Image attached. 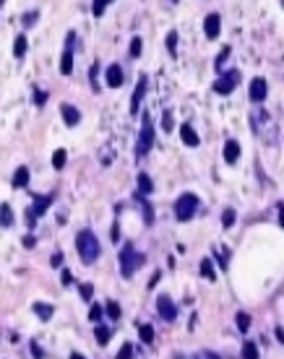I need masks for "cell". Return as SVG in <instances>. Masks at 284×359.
<instances>
[{
    "mask_svg": "<svg viewBox=\"0 0 284 359\" xmlns=\"http://www.w3.org/2000/svg\"><path fill=\"white\" fill-rule=\"evenodd\" d=\"M112 242H115V245L120 242V224H117V222H115V227H112Z\"/></svg>",
    "mask_w": 284,
    "mask_h": 359,
    "instance_id": "ab89813d",
    "label": "cell"
},
{
    "mask_svg": "<svg viewBox=\"0 0 284 359\" xmlns=\"http://www.w3.org/2000/svg\"><path fill=\"white\" fill-rule=\"evenodd\" d=\"M91 294H94V287H91V284H81V297L91 299Z\"/></svg>",
    "mask_w": 284,
    "mask_h": 359,
    "instance_id": "f35d334b",
    "label": "cell"
},
{
    "mask_svg": "<svg viewBox=\"0 0 284 359\" xmlns=\"http://www.w3.org/2000/svg\"><path fill=\"white\" fill-rule=\"evenodd\" d=\"M66 156H68L66 149H58V151L52 154V167L55 169H63V167H66Z\"/></svg>",
    "mask_w": 284,
    "mask_h": 359,
    "instance_id": "484cf974",
    "label": "cell"
},
{
    "mask_svg": "<svg viewBox=\"0 0 284 359\" xmlns=\"http://www.w3.org/2000/svg\"><path fill=\"white\" fill-rule=\"evenodd\" d=\"M71 359H84V357H81V354H71Z\"/></svg>",
    "mask_w": 284,
    "mask_h": 359,
    "instance_id": "816d5d0a",
    "label": "cell"
},
{
    "mask_svg": "<svg viewBox=\"0 0 284 359\" xmlns=\"http://www.w3.org/2000/svg\"><path fill=\"white\" fill-rule=\"evenodd\" d=\"M123 81H125L123 68L117 65V63H112V65L107 68V86H109V89H117V86H123Z\"/></svg>",
    "mask_w": 284,
    "mask_h": 359,
    "instance_id": "8fae6325",
    "label": "cell"
},
{
    "mask_svg": "<svg viewBox=\"0 0 284 359\" xmlns=\"http://www.w3.org/2000/svg\"><path fill=\"white\" fill-rule=\"evenodd\" d=\"M76 250L86 265H91L99 258V242H97V234L91 229H81L76 234Z\"/></svg>",
    "mask_w": 284,
    "mask_h": 359,
    "instance_id": "6da1fadb",
    "label": "cell"
},
{
    "mask_svg": "<svg viewBox=\"0 0 284 359\" xmlns=\"http://www.w3.org/2000/svg\"><path fill=\"white\" fill-rule=\"evenodd\" d=\"M97 73H99V65L94 63V65H91V86L97 89Z\"/></svg>",
    "mask_w": 284,
    "mask_h": 359,
    "instance_id": "b9f144b4",
    "label": "cell"
},
{
    "mask_svg": "<svg viewBox=\"0 0 284 359\" xmlns=\"http://www.w3.org/2000/svg\"><path fill=\"white\" fill-rule=\"evenodd\" d=\"M237 159H240V143H237L235 138H230V141L224 143V162L227 164H235Z\"/></svg>",
    "mask_w": 284,
    "mask_h": 359,
    "instance_id": "9a60e30c",
    "label": "cell"
},
{
    "mask_svg": "<svg viewBox=\"0 0 284 359\" xmlns=\"http://www.w3.org/2000/svg\"><path fill=\"white\" fill-rule=\"evenodd\" d=\"M198 211V196L193 193H182V196L175 200V216L178 222H190Z\"/></svg>",
    "mask_w": 284,
    "mask_h": 359,
    "instance_id": "277c9868",
    "label": "cell"
},
{
    "mask_svg": "<svg viewBox=\"0 0 284 359\" xmlns=\"http://www.w3.org/2000/svg\"><path fill=\"white\" fill-rule=\"evenodd\" d=\"M172 3H178V0H172Z\"/></svg>",
    "mask_w": 284,
    "mask_h": 359,
    "instance_id": "db71d44e",
    "label": "cell"
},
{
    "mask_svg": "<svg viewBox=\"0 0 284 359\" xmlns=\"http://www.w3.org/2000/svg\"><path fill=\"white\" fill-rule=\"evenodd\" d=\"M3 3H5V0H0V5H3Z\"/></svg>",
    "mask_w": 284,
    "mask_h": 359,
    "instance_id": "f5cc1de1",
    "label": "cell"
},
{
    "mask_svg": "<svg viewBox=\"0 0 284 359\" xmlns=\"http://www.w3.org/2000/svg\"><path fill=\"white\" fill-rule=\"evenodd\" d=\"M172 125H175V123H172V112H164V117H162V128H164V133H170V131H172Z\"/></svg>",
    "mask_w": 284,
    "mask_h": 359,
    "instance_id": "8d00e7d4",
    "label": "cell"
},
{
    "mask_svg": "<svg viewBox=\"0 0 284 359\" xmlns=\"http://www.w3.org/2000/svg\"><path fill=\"white\" fill-rule=\"evenodd\" d=\"M60 279H63V284H66V287H71V284H73V276H71V271H63V276H60Z\"/></svg>",
    "mask_w": 284,
    "mask_h": 359,
    "instance_id": "7bdbcfd3",
    "label": "cell"
},
{
    "mask_svg": "<svg viewBox=\"0 0 284 359\" xmlns=\"http://www.w3.org/2000/svg\"><path fill=\"white\" fill-rule=\"evenodd\" d=\"M141 50H143V42L139 39V36H136V39L131 42V58H139V55H141Z\"/></svg>",
    "mask_w": 284,
    "mask_h": 359,
    "instance_id": "1f68e13d",
    "label": "cell"
},
{
    "mask_svg": "<svg viewBox=\"0 0 284 359\" xmlns=\"http://www.w3.org/2000/svg\"><path fill=\"white\" fill-rule=\"evenodd\" d=\"M157 312L164 320H175L178 318V307H175V302H172L167 294H162V297L157 299Z\"/></svg>",
    "mask_w": 284,
    "mask_h": 359,
    "instance_id": "8992f818",
    "label": "cell"
},
{
    "mask_svg": "<svg viewBox=\"0 0 284 359\" xmlns=\"http://www.w3.org/2000/svg\"><path fill=\"white\" fill-rule=\"evenodd\" d=\"M196 359H222V357H216L212 352H201V354H196Z\"/></svg>",
    "mask_w": 284,
    "mask_h": 359,
    "instance_id": "ee69618b",
    "label": "cell"
},
{
    "mask_svg": "<svg viewBox=\"0 0 284 359\" xmlns=\"http://www.w3.org/2000/svg\"><path fill=\"white\" fill-rule=\"evenodd\" d=\"M133 357V344H123V349L117 352V359H131Z\"/></svg>",
    "mask_w": 284,
    "mask_h": 359,
    "instance_id": "e575fe53",
    "label": "cell"
},
{
    "mask_svg": "<svg viewBox=\"0 0 284 359\" xmlns=\"http://www.w3.org/2000/svg\"><path fill=\"white\" fill-rule=\"evenodd\" d=\"M180 138H182V143H185V146H190V149L201 143V138H198V133L193 131V125H190V123L180 125Z\"/></svg>",
    "mask_w": 284,
    "mask_h": 359,
    "instance_id": "7c38bea8",
    "label": "cell"
},
{
    "mask_svg": "<svg viewBox=\"0 0 284 359\" xmlns=\"http://www.w3.org/2000/svg\"><path fill=\"white\" fill-rule=\"evenodd\" d=\"M235 323H237V328H240V330H243V333H245V330H248V328H250V315H248V312H237V318H235Z\"/></svg>",
    "mask_w": 284,
    "mask_h": 359,
    "instance_id": "83f0119b",
    "label": "cell"
},
{
    "mask_svg": "<svg viewBox=\"0 0 284 359\" xmlns=\"http://www.w3.org/2000/svg\"><path fill=\"white\" fill-rule=\"evenodd\" d=\"M219 29H222V16H219V13H209L204 18V32H206V36H209V39H216Z\"/></svg>",
    "mask_w": 284,
    "mask_h": 359,
    "instance_id": "ba28073f",
    "label": "cell"
},
{
    "mask_svg": "<svg viewBox=\"0 0 284 359\" xmlns=\"http://www.w3.org/2000/svg\"><path fill=\"white\" fill-rule=\"evenodd\" d=\"M214 255L219 258V265H222V268H227V258H230V253H227L224 247H216V250H214Z\"/></svg>",
    "mask_w": 284,
    "mask_h": 359,
    "instance_id": "836d02e7",
    "label": "cell"
},
{
    "mask_svg": "<svg viewBox=\"0 0 284 359\" xmlns=\"http://www.w3.org/2000/svg\"><path fill=\"white\" fill-rule=\"evenodd\" d=\"M105 312H107V315L112 318V320H117V318L123 315V310H120V305H117V302H112V299H109L107 305H105Z\"/></svg>",
    "mask_w": 284,
    "mask_h": 359,
    "instance_id": "4316f807",
    "label": "cell"
},
{
    "mask_svg": "<svg viewBox=\"0 0 284 359\" xmlns=\"http://www.w3.org/2000/svg\"><path fill=\"white\" fill-rule=\"evenodd\" d=\"M94 333H97V341H99V346H107V344H109V336H112V333H109V328H105V326H99V323H97Z\"/></svg>",
    "mask_w": 284,
    "mask_h": 359,
    "instance_id": "44dd1931",
    "label": "cell"
},
{
    "mask_svg": "<svg viewBox=\"0 0 284 359\" xmlns=\"http://www.w3.org/2000/svg\"><path fill=\"white\" fill-rule=\"evenodd\" d=\"M237 84H240V73H237V70H227V73H222V76L216 78L214 91H216V94H222V97H227V94H232V91H235Z\"/></svg>",
    "mask_w": 284,
    "mask_h": 359,
    "instance_id": "5b68a950",
    "label": "cell"
},
{
    "mask_svg": "<svg viewBox=\"0 0 284 359\" xmlns=\"http://www.w3.org/2000/svg\"><path fill=\"white\" fill-rule=\"evenodd\" d=\"M52 200H55V196H34V206H32L29 211H32V214H34L36 219H39V216L44 214V211H47V208L52 206Z\"/></svg>",
    "mask_w": 284,
    "mask_h": 359,
    "instance_id": "5bb4252c",
    "label": "cell"
},
{
    "mask_svg": "<svg viewBox=\"0 0 284 359\" xmlns=\"http://www.w3.org/2000/svg\"><path fill=\"white\" fill-rule=\"evenodd\" d=\"M36 21H39V11H26L24 16H21V24L29 29V26H34Z\"/></svg>",
    "mask_w": 284,
    "mask_h": 359,
    "instance_id": "f1b7e54d",
    "label": "cell"
},
{
    "mask_svg": "<svg viewBox=\"0 0 284 359\" xmlns=\"http://www.w3.org/2000/svg\"><path fill=\"white\" fill-rule=\"evenodd\" d=\"M146 86H149V81H146V76H141L136 89H133V97H131V115H139V107L146 97Z\"/></svg>",
    "mask_w": 284,
    "mask_h": 359,
    "instance_id": "52a82bcc",
    "label": "cell"
},
{
    "mask_svg": "<svg viewBox=\"0 0 284 359\" xmlns=\"http://www.w3.org/2000/svg\"><path fill=\"white\" fill-rule=\"evenodd\" d=\"M248 94H250V102H263V99H266V94H269L266 81H263V78H253Z\"/></svg>",
    "mask_w": 284,
    "mask_h": 359,
    "instance_id": "30bf717a",
    "label": "cell"
},
{
    "mask_svg": "<svg viewBox=\"0 0 284 359\" xmlns=\"http://www.w3.org/2000/svg\"><path fill=\"white\" fill-rule=\"evenodd\" d=\"M154 190V182H151V177L146 172H141L139 174V196H149V193Z\"/></svg>",
    "mask_w": 284,
    "mask_h": 359,
    "instance_id": "d6986e66",
    "label": "cell"
},
{
    "mask_svg": "<svg viewBox=\"0 0 284 359\" xmlns=\"http://www.w3.org/2000/svg\"><path fill=\"white\" fill-rule=\"evenodd\" d=\"M154 138H157V133H154V123L149 115H143L141 120V133H139V143H136V156H146L151 151L154 146Z\"/></svg>",
    "mask_w": 284,
    "mask_h": 359,
    "instance_id": "3957f363",
    "label": "cell"
},
{
    "mask_svg": "<svg viewBox=\"0 0 284 359\" xmlns=\"http://www.w3.org/2000/svg\"><path fill=\"white\" fill-rule=\"evenodd\" d=\"M50 263H52V265H60V263H63V253H52Z\"/></svg>",
    "mask_w": 284,
    "mask_h": 359,
    "instance_id": "f6af8a7d",
    "label": "cell"
},
{
    "mask_svg": "<svg viewBox=\"0 0 284 359\" xmlns=\"http://www.w3.org/2000/svg\"><path fill=\"white\" fill-rule=\"evenodd\" d=\"M109 3H112V0H94V3H91V13H94V16L99 18V16L105 13V8H107Z\"/></svg>",
    "mask_w": 284,
    "mask_h": 359,
    "instance_id": "f546056e",
    "label": "cell"
},
{
    "mask_svg": "<svg viewBox=\"0 0 284 359\" xmlns=\"http://www.w3.org/2000/svg\"><path fill=\"white\" fill-rule=\"evenodd\" d=\"M36 104H44V102H47V94H44V91H36Z\"/></svg>",
    "mask_w": 284,
    "mask_h": 359,
    "instance_id": "bcb514c9",
    "label": "cell"
},
{
    "mask_svg": "<svg viewBox=\"0 0 284 359\" xmlns=\"http://www.w3.org/2000/svg\"><path fill=\"white\" fill-rule=\"evenodd\" d=\"M71 70H73V32L68 34L66 52H63V60H60V73L63 76H71Z\"/></svg>",
    "mask_w": 284,
    "mask_h": 359,
    "instance_id": "9c48e42d",
    "label": "cell"
},
{
    "mask_svg": "<svg viewBox=\"0 0 284 359\" xmlns=\"http://www.w3.org/2000/svg\"><path fill=\"white\" fill-rule=\"evenodd\" d=\"M34 245H36V239H34L32 234H26V237H24V247H26V250H32Z\"/></svg>",
    "mask_w": 284,
    "mask_h": 359,
    "instance_id": "60d3db41",
    "label": "cell"
},
{
    "mask_svg": "<svg viewBox=\"0 0 284 359\" xmlns=\"http://www.w3.org/2000/svg\"><path fill=\"white\" fill-rule=\"evenodd\" d=\"M279 224L284 227V206H279Z\"/></svg>",
    "mask_w": 284,
    "mask_h": 359,
    "instance_id": "f907efd6",
    "label": "cell"
},
{
    "mask_svg": "<svg viewBox=\"0 0 284 359\" xmlns=\"http://www.w3.org/2000/svg\"><path fill=\"white\" fill-rule=\"evenodd\" d=\"M274 333H277V338H279V341L284 344V328H277V330H274Z\"/></svg>",
    "mask_w": 284,
    "mask_h": 359,
    "instance_id": "681fc988",
    "label": "cell"
},
{
    "mask_svg": "<svg viewBox=\"0 0 284 359\" xmlns=\"http://www.w3.org/2000/svg\"><path fill=\"white\" fill-rule=\"evenodd\" d=\"M32 310H34V312H36V315H39L42 320H50V318H52V312H55V307H52V305H47V302H34Z\"/></svg>",
    "mask_w": 284,
    "mask_h": 359,
    "instance_id": "2e32d148",
    "label": "cell"
},
{
    "mask_svg": "<svg viewBox=\"0 0 284 359\" xmlns=\"http://www.w3.org/2000/svg\"><path fill=\"white\" fill-rule=\"evenodd\" d=\"M11 182H13V188H26V185H29V169H26V167H18Z\"/></svg>",
    "mask_w": 284,
    "mask_h": 359,
    "instance_id": "e0dca14e",
    "label": "cell"
},
{
    "mask_svg": "<svg viewBox=\"0 0 284 359\" xmlns=\"http://www.w3.org/2000/svg\"><path fill=\"white\" fill-rule=\"evenodd\" d=\"M60 115H63V123H66L68 128H73V125H78L81 123V112L73 104H63L60 107Z\"/></svg>",
    "mask_w": 284,
    "mask_h": 359,
    "instance_id": "4fadbf2b",
    "label": "cell"
},
{
    "mask_svg": "<svg viewBox=\"0 0 284 359\" xmlns=\"http://www.w3.org/2000/svg\"><path fill=\"white\" fill-rule=\"evenodd\" d=\"M227 58H230V44H224V47H222V52L216 55V68H222V63H224Z\"/></svg>",
    "mask_w": 284,
    "mask_h": 359,
    "instance_id": "d590c367",
    "label": "cell"
},
{
    "mask_svg": "<svg viewBox=\"0 0 284 359\" xmlns=\"http://www.w3.org/2000/svg\"><path fill=\"white\" fill-rule=\"evenodd\" d=\"M243 359H258V346H255L253 341L243 344Z\"/></svg>",
    "mask_w": 284,
    "mask_h": 359,
    "instance_id": "cb8c5ba5",
    "label": "cell"
},
{
    "mask_svg": "<svg viewBox=\"0 0 284 359\" xmlns=\"http://www.w3.org/2000/svg\"><path fill=\"white\" fill-rule=\"evenodd\" d=\"M102 312H105L102 307H99V305H94V307H91V310H89V318H91V320H94V323H99V318H102Z\"/></svg>",
    "mask_w": 284,
    "mask_h": 359,
    "instance_id": "74e56055",
    "label": "cell"
},
{
    "mask_svg": "<svg viewBox=\"0 0 284 359\" xmlns=\"http://www.w3.org/2000/svg\"><path fill=\"white\" fill-rule=\"evenodd\" d=\"M24 55H26V36H24V34H18V36H16V42H13V58L21 60Z\"/></svg>",
    "mask_w": 284,
    "mask_h": 359,
    "instance_id": "ffe728a7",
    "label": "cell"
},
{
    "mask_svg": "<svg viewBox=\"0 0 284 359\" xmlns=\"http://www.w3.org/2000/svg\"><path fill=\"white\" fill-rule=\"evenodd\" d=\"M143 261H146L143 253H139L131 242H125V245L120 247V273L125 276V279H131V276L143 265Z\"/></svg>",
    "mask_w": 284,
    "mask_h": 359,
    "instance_id": "7a4b0ae2",
    "label": "cell"
},
{
    "mask_svg": "<svg viewBox=\"0 0 284 359\" xmlns=\"http://www.w3.org/2000/svg\"><path fill=\"white\" fill-rule=\"evenodd\" d=\"M159 276H162L159 271H157V273H154V276H151V281H149V289H154V287H157V281H159Z\"/></svg>",
    "mask_w": 284,
    "mask_h": 359,
    "instance_id": "7dc6e473",
    "label": "cell"
},
{
    "mask_svg": "<svg viewBox=\"0 0 284 359\" xmlns=\"http://www.w3.org/2000/svg\"><path fill=\"white\" fill-rule=\"evenodd\" d=\"M139 203H141V208H143V222H146V224H154V211H151V206H149V200H146L143 196H139Z\"/></svg>",
    "mask_w": 284,
    "mask_h": 359,
    "instance_id": "603a6c76",
    "label": "cell"
},
{
    "mask_svg": "<svg viewBox=\"0 0 284 359\" xmlns=\"http://www.w3.org/2000/svg\"><path fill=\"white\" fill-rule=\"evenodd\" d=\"M139 336H141L143 344H151V341H154V328H151L149 323H141V326H139Z\"/></svg>",
    "mask_w": 284,
    "mask_h": 359,
    "instance_id": "7402d4cb",
    "label": "cell"
},
{
    "mask_svg": "<svg viewBox=\"0 0 284 359\" xmlns=\"http://www.w3.org/2000/svg\"><path fill=\"white\" fill-rule=\"evenodd\" d=\"M235 216H237V214H235V208H227V211H224V216H222V224L230 229V227L235 224Z\"/></svg>",
    "mask_w": 284,
    "mask_h": 359,
    "instance_id": "4dcf8cb0",
    "label": "cell"
},
{
    "mask_svg": "<svg viewBox=\"0 0 284 359\" xmlns=\"http://www.w3.org/2000/svg\"><path fill=\"white\" fill-rule=\"evenodd\" d=\"M201 276H204V279H209V281H214V265H212V261H209V258H204V261H201Z\"/></svg>",
    "mask_w": 284,
    "mask_h": 359,
    "instance_id": "d4e9b609",
    "label": "cell"
},
{
    "mask_svg": "<svg viewBox=\"0 0 284 359\" xmlns=\"http://www.w3.org/2000/svg\"><path fill=\"white\" fill-rule=\"evenodd\" d=\"M0 227H13V208H11V203L0 206Z\"/></svg>",
    "mask_w": 284,
    "mask_h": 359,
    "instance_id": "ac0fdd59",
    "label": "cell"
},
{
    "mask_svg": "<svg viewBox=\"0 0 284 359\" xmlns=\"http://www.w3.org/2000/svg\"><path fill=\"white\" fill-rule=\"evenodd\" d=\"M32 357H36V359H39V357H42V349H39V346H36V344H32Z\"/></svg>",
    "mask_w": 284,
    "mask_h": 359,
    "instance_id": "c3c4849f",
    "label": "cell"
},
{
    "mask_svg": "<svg viewBox=\"0 0 284 359\" xmlns=\"http://www.w3.org/2000/svg\"><path fill=\"white\" fill-rule=\"evenodd\" d=\"M167 50L175 55V50H178V32H170L167 34Z\"/></svg>",
    "mask_w": 284,
    "mask_h": 359,
    "instance_id": "d6a6232c",
    "label": "cell"
}]
</instances>
